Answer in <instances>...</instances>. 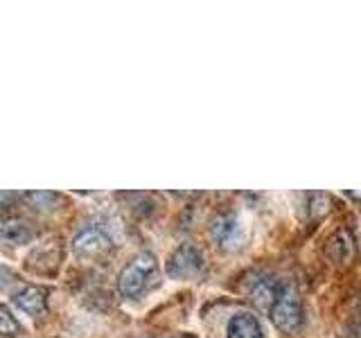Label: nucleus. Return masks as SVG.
<instances>
[{
	"instance_id": "nucleus-1",
	"label": "nucleus",
	"mask_w": 361,
	"mask_h": 338,
	"mask_svg": "<svg viewBox=\"0 0 361 338\" xmlns=\"http://www.w3.org/2000/svg\"><path fill=\"white\" fill-rule=\"evenodd\" d=\"M156 277H158L156 257L152 253H140L122 268V273L118 277V291L122 298L133 300L149 289V284H154Z\"/></svg>"
},
{
	"instance_id": "nucleus-9",
	"label": "nucleus",
	"mask_w": 361,
	"mask_h": 338,
	"mask_svg": "<svg viewBox=\"0 0 361 338\" xmlns=\"http://www.w3.org/2000/svg\"><path fill=\"white\" fill-rule=\"evenodd\" d=\"M226 338H264V332H262V325H259V320L253 313L240 311L228 320Z\"/></svg>"
},
{
	"instance_id": "nucleus-11",
	"label": "nucleus",
	"mask_w": 361,
	"mask_h": 338,
	"mask_svg": "<svg viewBox=\"0 0 361 338\" xmlns=\"http://www.w3.org/2000/svg\"><path fill=\"white\" fill-rule=\"evenodd\" d=\"M9 280H11V273L5 268V266H0V291H5L7 284H9Z\"/></svg>"
},
{
	"instance_id": "nucleus-2",
	"label": "nucleus",
	"mask_w": 361,
	"mask_h": 338,
	"mask_svg": "<svg viewBox=\"0 0 361 338\" xmlns=\"http://www.w3.org/2000/svg\"><path fill=\"white\" fill-rule=\"evenodd\" d=\"M210 237L224 251H237L242 248L248 239V223L242 214L237 212H226L214 217L210 223Z\"/></svg>"
},
{
	"instance_id": "nucleus-8",
	"label": "nucleus",
	"mask_w": 361,
	"mask_h": 338,
	"mask_svg": "<svg viewBox=\"0 0 361 338\" xmlns=\"http://www.w3.org/2000/svg\"><path fill=\"white\" fill-rule=\"evenodd\" d=\"M280 289H282V284H278V280L269 277V275H257V277H253L251 287H248V296H251V300L257 304V307L271 311Z\"/></svg>"
},
{
	"instance_id": "nucleus-4",
	"label": "nucleus",
	"mask_w": 361,
	"mask_h": 338,
	"mask_svg": "<svg viewBox=\"0 0 361 338\" xmlns=\"http://www.w3.org/2000/svg\"><path fill=\"white\" fill-rule=\"evenodd\" d=\"M111 234L99 223H88L75 234L73 251L79 257H99L111 251Z\"/></svg>"
},
{
	"instance_id": "nucleus-5",
	"label": "nucleus",
	"mask_w": 361,
	"mask_h": 338,
	"mask_svg": "<svg viewBox=\"0 0 361 338\" xmlns=\"http://www.w3.org/2000/svg\"><path fill=\"white\" fill-rule=\"evenodd\" d=\"M203 268V257L192 244H180L167 259V275L174 280L195 277Z\"/></svg>"
},
{
	"instance_id": "nucleus-7",
	"label": "nucleus",
	"mask_w": 361,
	"mask_h": 338,
	"mask_svg": "<svg viewBox=\"0 0 361 338\" xmlns=\"http://www.w3.org/2000/svg\"><path fill=\"white\" fill-rule=\"evenodd\" d=\"M34 228L25 219L11 217L0 221V244L5 246H25L34 239Z\"/></svg>"
},
{
	"instance_id": "nucleus-3",
	"label": "nucleus",
	"mask_w": 361,
	"mask_h": 338,
	"mask_svg": "<svg viewBox=\"0 0 361 338\" xmlns=\"http://www.w3.org/2000/svg\"><path fill=\"white\" fill-rule=\"evenodd\" d=\"M271 320L276 323L278 330L293 334L302 325V304L298 298V291L291 284H282L278 298L271 307Z\"/></svg>"
},
{
	"instance_id": "nucleus-10",
	"label": "nucleus",
	"mask_w": 361,
	"mask_h": 338,
	"mask_svg": "<svg viewBox=\"0 0 361 338\" xmlns=\"http://www.w3.org/2000/svg\"><path fill=\"white\" fill-rule=\"evenodd\" d=\"M20 323L11 315L7 307H0V336H18Z\"/></svg>"
},
{
	"instance_id": "nucleus-6",
	"label": "nucleus",
	"mask_w": 361,
	"mask_h": 338,
	"mask_svg": "<svg viewBox=\"0 0 361 338\" xmlns=\"http://www.w3.org/2000/svg\"><path fill=\"white\" fill-rule=\"evenodd\" d=\"M11 300H14V304L23 313L37 318V315H41L45 309H48V289L37 287V284H27V287L18 289Z\"/></svg>"
}]
</instances>
